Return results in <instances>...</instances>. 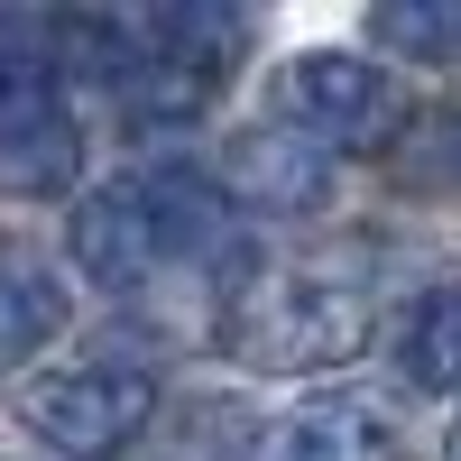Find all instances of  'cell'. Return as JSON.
Here are the masks:
<instances>
[{
  "mask_svg": "<svg viewBox=\"0 0 461 461\" xmlns=\"http://www.w3.org/2000/svg\"><path fill=\"white\" fill-rule=\"evenodd\" d=\"M452 461H461V443H452Z\"/></svg>",
  "mask_w": 461,
  "mask_h": 461,
  "instance_id": "5bb4252c",
  "label": "cell"
},
{
  "mask_svg": "<svg viewBox=\"0 0 461 461\" xmlns=\"http://www.w3.org/2000/svg\"><path fill=\"white\" fill-rule=\"evenodd\" d=\"M397 369L415 397H461V286H425L397 314Z\"/></svg>",
  "mask_w": 461,
  "mask_h": 461,
  "instance_id": "30bf717a",
  "label": "cell"
},
{
  "mask_svg": "<svg viewBox=\"0 0 461 461\" xmlns=\"http://www.w3.org/2000/svg\"><path fill=\"white\" fill-rule=\"evenodd\" d=\"M139 203L158 221V249L167 258H194V267H240V203L221 194L203 167H139Z\"/></svg>",
  "mask_w": 461,
  "mask_h": 461,
  "instance_id": "52a82bcc",
  "label": "cell"
},
{
  "mask_svg": "<svg viewBox=\"0 0 461 461\" xmlns=\"http://www.w3.org/2000/svg\"><path fill=\"white\" fill-rule=\"evenodd\" d=\"M452 176H461V121H452Z\"/></svg>",
  "mask_w": 461,
  "mask_h": 461,
  "instance_id": "4fadbf2b",
  "label": "cell"
},
{
  "mask_svg": "<svg viewBox=\"0 0 461 461\" xmlns=\"http://www.w3.org/2000/svg\"><path fill=\"white\" fill-rule=\"evenodd\" d=\"M212 185H221L240 212L304 221V212H323V194H332V148H314V139L286 130V121H258V130H240V139L221 148Z\"/></svg>",
  "mask_w": 461,
  "mask_h": 461,
  "instance_id": "5b68a950",
  "label": "cell"
},
{
  "mask_svg": "<svg viewBox=\"0 0 461 461\" xmlns=\"http://www.w3.org/2000/svg\"><path fill=\"white\" fill-rule=\"evenodd\" d=\"M277 121L304 130L314 148H378L397 130V84L378 56H351V47H304L277 65Z\"/></svg>",
  "mask_w": 461,
  "mask_h": 461,
  "instance_id": "3957f363",
  "label": "cell"
},
{
  "mask_svg": "<svg viewBox=\"0 0 461 461\" xmlns=\"http://www.w3.org/2000/svg\"><path fill=\"white\" fill-rule=\"evenodd\" d=\"M28 443H47L56 461H121L148 425H158V378L130 360H74L19 388Z\"/></svg>",
  "mask_w": 461,
  "mask_h": 461,
  "instance_id": "7a4b0ae2",
  "label": "cell"
},
{
  "mask_svg": "<svg viewBox=\"0 0 461 461\" xmlns=\"http://www.w3.org/2000/svg\"><path fill=\"white\" fill-rule=\"evenodd\" d=\"M185 434H194V452H185V461H249V452H258V415L230 406V397H212V406L185 415Z\"/></svg>",
  "mask_w": 461,
  "mask_h": 461,
  "instance_id": "7c38bea8",
  "label": "cell"
},
{
  "mask_svg": "<svg viewBox=\"0 0 461 461\" xmlns=\"http://www.w3.org/2000/svg\"><path fill=\"white\" fill-rule=\"evenodd\" d=\"M65 258L84 267V286H102V295H139V286L167 267L158 221H148V203H139V176H111V185H93V194L74 203Z\"/></svg>",
  "mask_w": 461,
  "mask_h": 461,
  "instance_id": "8992f818",
  "label": "cell"
},
{
  "mask_svg": "<svg viewBox=\"0 0 461 461\" xmlns=\"http://www.w3.org/2000/svg\"><path fill=\"white\" fill-rule=\"evenodd\" d=\"M378 332V295L332 258H258L240 249V267L221 277V360L258 369V378H304V369H341L360 360Z\"/></svg>",
  "mask_w": 461,
  "mask_h": 461,
  "instance_id": "6da1fadb",
  "label": "cell"
},
{
  "mask_svg": "<svg viewBox=\"0 0 461 461\" xmlns=\"http://www.w3.org/2000/svg\"><path fill=\"white\" fill-rule=\"evenodd\" d=\"M84 176V121L65 111L56 74H19L0 84V194L10 203H47Z\"/></svg>",
  "mask_w": 461,
  "mask_h": 461,
  "instance_id": "277c9868",
  "label": "cell"
},
{
  "mask_svg": "<svg viewBox=\"0 0 461 461\" xmlns=\"http://www.w3.org/2000/svg\"><path fill=\"white\" fill-rule=\"evenodd\" d=\"M65 277L37 249H19V240H0V378H19L47 341L65 332Z\"/></svg>",
  "mask_w": 461,
  "mask_h": 461,
  "instance_id": "9c48e42d",
  "label": "cell"
},
{
  "mask_svg": "<svg viewBox=\"0 0 461 461\" xmlns=\"http://www.w3.org/2000/svg\"><path fill=\"white\" fill-rule=\"evenodd\" d=\"M258 452L267 461H397V425L369 397H304Z\"/></svg>",
  "mask_w": 461,
  "mask_h": 461,
  "instance_id": "ba28073f",
  "label": "cell"
},
{
  "mask_svg": "<svg viewBox=\"0 0 461 461\" xmlns=\"http://www.w3.org/2000/svg\"><path fill=\"white\" fill-rule=\"evenodd\" d=\"M378 56H415V65H452L461 56V0H378L369 10Z\"/></svg>",
  "mask_w": 461,
  "mask_h": 461,
  "instance_id": "8fae6325",
  "label": "cell"
}]
</instances>
